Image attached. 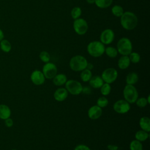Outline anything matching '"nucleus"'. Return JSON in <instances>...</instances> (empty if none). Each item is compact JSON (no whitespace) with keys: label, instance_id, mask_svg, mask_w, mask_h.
Masks as SVG:
<instances>
[{"label":"nucleus","instance_id":"f257e3e1","mask_svg":"<svg viewBox=\"0 0 150 150\" xmlns=\"http://www.w3.org/2000/svg\"><path fill=\"white\" fill-rule=\"evenodd\" d=\"M138 18L132 12L127 11L123 13L120 18V23L122 28L126 30H132L137 26Z\"/></svg>","mask_w":150,"mask_h":150},{"label":"nucleus","instance_id":"f03ea898","mask_svg":"<svg viewBox=\"0 0 150 150\" xmlns=\"http://www.w3.org/2000/svg\"><path fill=\"white\" fill-rule=\"evenodd\" d=\"M87 59L81 55H76L72 57L69 62L70 69L75 71H80L86 69Z\"/></svg>","mask_w":150,"mask_h":150},{"label":"nucleus","instance_id":"7ed1b4c3","mask_svg":"<svg viewBox=\"0 0 150 150\" xmlns=\"http://www.w3.org/2000/svg\"><path fill=\"white\" fill-rule=\"evenodd\" d=\"M87 52L90 55L94 57L102 56L105 51V46L100 41H93L89 43L87 47Z\"/></svg>","mask_w":150,"mask_h":150},{"label":"nucleus","instance_id":"20e7f679","mask_svg":"<svg viewBox=\"0 0 150 150\" xmlns=\"http://www.w3.org/2000/svg\"><path fill=\"white\" fill-rule=\"evenodd\" d=\"M117 50L122 56H128L132 50V45L127 38H122L117 42Z\"/></svg>","mask_w":150,"mask_h":150},{"label":"nucleus","instance_id":"39448f33","mask_svg":"<svg viewBox=\"0 0 150 150\" xmlns=\"http://www.w3.org/2000/svg\"><path fill=\"white\" fill-rule=\"evenodd\" d=\"M123 96L124 100L129 104L135 103L138 98V93L134 85L127 84L123 90Z\"/></svg>","mask_w":150,"mask_h":150},{"label":"nucleus","instance_id":"423d86ee","mask_svg":"<svg viewBox=\"0 0 150 150\" xmlns=\"http://www.w3.org/2000/svg\"><path fill=\"white\" fill-rule=\"evenodd\" d=\"M65 88L68 93L72 95H79L82 93L83 86L81 84L75 80H67L65 83Z\"/></svg>","mask_w":150,"mask_h":150},{"label":"nucleus","instance_id":"0eeeda50","mask_svg":"<svg viewBox=\"0 0 150 150\" xmlns=\"http://www.w3.org/2000/svg\"><path fill=\"white\" fill-rule=\"evenodd\" d=\"M101 77L104 82L111 84L114 82L117 79L118 71L114 68H107L103 71Z\"/></svg>","mask_w":150,"mask_h":150},{"label":"nucleus","instance_id":"6e6552de","mask_svg":"<svg viewBox=\"0 0 150 150\" xmlns=\"http://www.w3.org/2000/svg\"><path fill=\"white\" fill-rule=\"evenodd\" d=\"M88 28L87 22L84 19L79 18L74 20L73 22V29L77 34L79 35H84L87 32Z\"/></svg>","mask_w":150,"mask_h":150},{"label":"nucleus","instance_id":"1a4fd4ad","mask_svg":"<svg viewBox=\"0 0 150 150\" xmlns=\"http://www.w3.org/2000/svg\"><path fill=\"white\" fill-rule=\"evenodd\" d=\"M42 73L46 79H52L57 74V69L54 63L47 62L43 66Z\"/></svg>","mask_w":150,"mask_h":150},{"label":"nucleus","instance_id":"9d476101","mask_svg":"<svg viewBox=\"0 0 150 150\" xmlns=\"http://www.w3.org/2000/svg\"><path fill=\"white\" fill-rule=\"evenodd\" d=\"M131 106L129 103L125 100H117L113 105L114 110L119 114H125L129 111Z\"/></svg>","mask_w":150,"mask_h":150},{"label":"nucleus","instance_id":"9b49d317","mask_svg":"<svg viewBox=\"0 0 150 150\" xmlns=\"http://www.w3.org/2000/svg\"><path fill=\"white\" fill-rule=\"evenodd\" d=\"M114 38V31L111 29H106L100 35V42L104 45H109L113 42Z\"/></svg>","mask_w":150,"mask_h":150},{"label":"nucleus","instance_id":"f8f14e48","mask_svg":"<svg viewBox=\"0 0 150 150\" xmlns=\"http://www.w3.org/2000/svg\"><path fill=\"white\" fill-rule=\"evenodd\" d=\"M45 79L42 71L39 70H34L30 74V80L32 82L37 86L43 84L45 81Z\"/></svg>","mask_w":150,"mask_h":150},{"label":"nucleus","instance_id":"ddd939ff","mask_svg":"<svg viewBox=\"0 0 150 150\" xmlns=\"http://www.w3.org/2000/svg\"><path fill=\"white\" fill-rule=\"evenodd\" d=\"M103 113L102 108L97 105H93L88 110V116L91 120H97L99 118Z\"/></svg>","mask_w":150,"mask_h":150},{"label":"nucleus","instance_id":"4468645a","mask_svg":"<svg viewBox=\"0 0 150 150\" xmlns=\"http://www.w3.org/2000/svg\"><path fill=\"white\" fill-rule=\"evenodd\" d=\"M67 96H68V91L65 88H63V87H60L57 88V90H55L53 94L54 98L59 102L64 101V100L66 99Z\"/></svg>","mask_w":150,"mask_h":150},{"label":"nucleus","instance_id":"2eb2a0df","mask_svg":"<svg viewBox=\"0 0 150 150\" xmlns=\"http://www.w3.org/2000/svg\"><path fill=\"white\" fill-rule=\"evenodd\" d=\"M91 87L94 88H99L103 84L104 81L101 76H92L90 80L88 81Z\"/></svg>","mask_w":150,"mask_h":150},{"label":"nucleus","instance_id":"dca6fc26","mask_svg":"<svg viewBox=\"0 0 150 150\" xmlns=\"http://www.w3.org/2000/svg\"><path fill=\"white\" fill-rule=\"evenodd\" d=\"M53 83L55 86H61L67 81V76L63 73L57 74L53 79Z\"/></svg>","mask_w":150,"mask_h":150},{"label":"nucleus","instance_id":"f3484780","mask_svg":"<svg viewBox=\"0 0 150 150\" xmlns=\"http://www.w3.org/2000/svg\"><path fill=\"white\" fill-rule=\"evenodd\" d=\"M11 111L10 108L5 104H0V118L6 120L10 117Z\"/></svg>","mask_w":150,"mask_h":150},{"label":"nucleus","instance_id":"a211bd4d","mask_svg":"<svg viewBox=\"0 0 150 150\" xmlns=\"http://www.w3.org/2000/svg\"><path fill=\"white\" fill-rule=\"evenodd\" d=\"M130 60L128 56H122L118 60V66L120 69L125 70L127 69L130 64Z\"/></svg>","mask_w":150,"mask_h":150},{"label":"nucleus","instance_id":"6ab92c4d","mask_svg":"<svg viewBox=\"0 0 150 150\" xmlns=\"http://www.w3.org/2000/svg\"><path fill=\"white\" fill-rule=\"evenodd\" d=\"M139 127L141 128L148 132L150 131V119L148 117H142L139 121Z\"/></svg>","mask_w":150,"mask_h":150},{"label":"nucleus","instance_id":"aec40b11","mask_svg":"<svg viewBox=\"0 0 150 150\" xmlns=\"http://www.w3.org/2000/svg\"><path fill=\"white\" fill-rule=\"evenodd\" d=\"M138 75L135 72L129 73L126 76V83L129 85H134L138 81Z\"/></svg>","mask_w":150,"mask_h":150},{"label":"nucleus","instance_id":"412c9836","mask_svg":"<svg viewBox=\"0 0 150 150\" xmlns=\"http://www.w3.org/2000/svg\"><path fill=\"white\" fill-rule=\"evenodd\" d=\"M149 132H148L145 131H144L142 129L138 131L135 134V139H137L140 142L146 141L149 138Z\"/></svg>","mask_w":150,"mask_h":150},{"label":"nucleus","instance_id":"4be33fe9","mask_svg":"<svg viewBox=\"0 0 150 150\" xmlns=\"http://www.w3.org/2000/svg\"><path fill=\"white\" fill-rule=\"evenodd\" d=\"M0 49L5 53H9L12 49V45L9 40L3 39L0 42Z\"/></svg>","mask_w":150,"mask_h":150},{"label":"nucleus","instance_id":"5701e85b","mask_svg":"<svg viewBox=\"0 0 150 150\" xmlns=\"http://www.w3.org/2000/svg\"><path fill=\"white\" fill-rule=\"evenodd\" d=\"M113 0H95L94 4L100 8H107L111 6Z\"/></svg>","mask_w":150,"mask_h":150},{"label":"nucleus","instance_id":"b1692460","mask_svg":"<svg viewBox=\"0 0 150 150\" xmlns=\"http://www.w3.org/2000/svg\"><path fill=\"white\" fill-rule=\"evenodd\" d=\"M91 77H92L91 71L87 69H84L83 70L81 71L80 73V78L83 82H88L90 80Z\"/></svg>","mask_w":150,"mask_h":150},{"label":"nucleus","instance_id":"393cba45","mask_svg":"<svg viewBox=\"0 0 150 150\" xmlns=\"http://www.w3.org/2000/svg\"><path fill=\"white\" fill-rule=\"evenodd\" d=\"M104 52L109 57L111 58H115L118 54V51L117 49L112 46H108L105 48Z\"/></svg>","mask_w":150,"mask_h":150},{"label":"nucleus","instance_id":"a878e982","mask_svg":"<svg viewBox=\"0 0 150 150\" xmlns=\"http://www.w3.org/2000/svg\"><path fill=\"white\" fill-rule=\"evenodd\" d=\"M111 12L114 16L117 17H121L124 13V10L121 6L115 5L111 8Z\"/></svg>","mask_w":150,"mask_h":150},{"label":"nucleus","instance_id":"bb28decb","mask_svg":"<svg viewBox=\"0 0 150 150\" xmlns=\"http://www.w3.org/2000/svg\"><path fill=\"white\" fill-rule=\"evenodd\" d=\"M130 150H143V146L141 142L137 139L132 140L129 144Z\"/></svg>","mask_w":150,"mask_h":150},{"label":"nucleus","instance_id":"cd10ccee","mask_svg":"<svg viewBox=\"0 0 150 150\" xmlns=\"http://www.w3.org/2000/svg\"><path fill=\"white\" fill-rule=\"evenodd\" d=\"M101 93L103 96H108L111 90V87L110 86V84L108 83H103V84L101 86V87L100 88Z\"/></svg>","mask_w":150,"mask_h":150},{"label":"nucleus","instance_id":"c85d7f7f","mask_svg":"<svg viewBox=\"0 0 150 150\" xmlns=\"http://www.w3.org/2000/svg\"><path fill=\"white\" fill-rule=\"evenodd\" d=\"M71 16L72 17L73 19H74V20L76 19H78L80 18V16L81 15V9L80 7L79 6H76L74 7L70 12Z\"/></svg>","mask_w":150,"mask_h":150},{"label":"nucleus","instance_id":"c756f323","mask_svg":"<svg viewBox=\"0 0 150 150\" xmlns=\"http://www.w3.org/2000/svg\"><path fill=\"white\" fill-rule=\"evenodd\" d=\"M128 57L130 62L134 64L138 63L140 61V59H141L139 54L137 52H131L129 54Z\"/></svg>","mask_w":150,"mask_h":150},{"label":"nucleus","instance_id":"7c9ffc66","mask_svg":"<svg viewBox=\"0 0 150 150\" xmlns=\"http://www.w3.org/2000/svg\"><path fill=\"white\" fill-rule=\"evenodd\" d=\"M108 100L104 96H101L99 97L97 100V105L101 107V108L105 107L108 105Z\"/></svg>","mask_w":150,"mask_h":150},{"label":"nucleus","instance_id":"2f4dec72","mask_svg":"<svg viewBox=\"0 0 150 150\" xmlns=\"http://www.w3.org/2000/svg\"><path fill=\"white\" fill-rule=\"evenodd\" d=\"M39 58L43 62L46 63L49 62L50 60V55L47 52L42 51L39 54Z\"/></svg>","mask_w":150,"mask_h":150},{"label":"nucleus","instance_id":"473e14b6","mask_svg":"<svg viewBox=\"0 0 150 150\" xmlns=\"http://www.w3.org/2000/svg\"><path fill=\"white\" fill-rule=\"evenodd\" d=\"M135 103H136L137 105L140 108L145 107L148 104L146 98H145V97H141L139 98H138L137 100H136Z\"/></svg>","mask_w":150,"mask_h":150},{"label":"nucleus","instance_id":"72a5a7b5","mask_svg":"<svg viewBox=\"0 0 150 150\" xmlns=\"http://www.w3.org/2000/svg\"><path fill=\"white\" fill-rule=\"evenodd\" d=\"M74 150H90V148L84 144H80L77 145Z\"/></svg>","mask_w":150,"mask_h":150},{"label":"nucleus","instance_id":"f704fd0d","mask_svg":"<svg viewBox=\"0 0 150 150\" xmlns=\"http://www.w3.org/2000/svg\"><path fill=\"white\" fill-rule=\"evenodd\" d=\"M5 126L7 127H11L13 124V121L12 119L10 118V117H9V118L5 120Z\"/></svg>","mask_w":150,"mask_h":150},{"label":"nucleus","instance_id":"c9c22d12","mask_svg":"<svg viewBox=\"0 0 150 150\" xmlns=\"http://www.w3.org/2000/svg\"><path fill=\"white\" fill-rule=\"evenodd\" d=\"M107 149L108 150H118V146L112 144H109L107 145Z\"/></svg>","mask_w":150,"mask_h":150},{"label":"nucleus","instance_id":"e433bc0d","mask_svg":"<svg viewBox=\"0 0 150 150\" xmlns=\"http://www.w3.org/2000/svg\"><path fill=\"white\" fill-rule=\"evenodd\" d=\"M94 67V66L92 63H87V66H86V69L90 70H91Z\"/></svg>","mask_w":150,"mask_h":150},{"label":"nucleus","instance_id":"4c0bfd02","mask_svg":"<svg viewBox=\"0 0 150 150\" xmlns=\"http://www.w3.org/2000/svg\"><path fill=\"white\" fill-rule=\"evenodd\" d=\"M4 38V33L2 30L0 28V42Z\"/></svg>","mask_w":150,"mask_h":150},{"label":"nucleus","instance_id":"58836bf2","mask_svg":"<svg viewBox=\"0 0 150 150\" xmlns=\"http://www.w3.org/2000/svg\"><path fill=\"white\" fill-rule=\"evenodd\" d=\"M86 2L89 4H93L94 3L95 0H86Z\"/></svg>","mask_w":150,"mask_h":150},{"label":"nucleus","instance_id":"ea45409f","mask_svg":"<svg viewBox=\"0 0 150 150\" xmlns=\"http://www.w3.org/2000/svg\"><path fill=\"white\" fill-rule=\"evenodd\" d=\"M149 97H150V96H149V95H148V97L146 98V100H147V101H148V104H150V101H149Z\"/></svg>","mask_w":150,"mask_h":150},{"label":"nucleus","instance_id":"a19ab883","mask_svg":"<svg viewBox=\"0 0 150 150\" xmlns=\"http://www.w3.org/2000/svg\"><path fill=\"white\" fill-rule=\"evenodd\" d=\"M12 150H16V149H12Z\"/></svg>","mask_w":150,"mask_h":150}]
</instances>
